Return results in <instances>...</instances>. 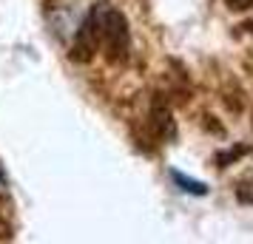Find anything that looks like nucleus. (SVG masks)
<instances>
[{"label": "nucleus", "instance_id": "39448f33", "mask_svg": "<svg viewBox=\"0 0 253 244\" xmlns=\"http://www.w3.org/2000/svg\"><path fill=\"white\" fill-rule=\"evenodd\" d=\"M173 179H176V182L182 185V190H191V193H199V196L205 193V185H199V182H191V179H182L179 174H173Z\"/></svg>", "mask_w": 253, "mask_h": 244}, {"label": "nucleus", "instance_id": "0eeeda50", "mask_svg": "<svg viewBox=\"0 0 253 244\" xmlns=\"http://www.w3.org/2000/svg\"><path fill=\"white\" fill-rule=\"evenodd\" d=\"M242 29H248V32H251V35H253V17H251V20H248V23H245V26H242Z\"/></svg>", "mask_w": 253, "mask_h": 244}, {"label": "nucleus", "instance_id": "423d86ee", "mask_svg": "<svg viewBox=\"0 0 253 244\" xmlns=\"http://www.w3.org/2000/svg\"><path fill=\"white\" fill-rule=\"evenodd\" d=\"M230 12H245V9H253V0H225Z\"/></svg>", "mask_w": 253, "mask_h": 244}, {"label": "nucleus", "instance_id": "f257e3e1", "mask_svg": "<svg viewBox=\"0 0 253 244\" xmlns=\"http://www.w3.org/2000/svg\"><path fill=\"white\" fill-rule=\"evenodd\" d=\"M91 14L97 20V32H100V48H103L105 60L117 66L126 63L131 54V29H128L126 14L117 6H111L108 0H100L91 6Z\"/></svg>", "mask_w": 253, "mask_h": 244}, {"label": "nucleus", "instance_id": "f03ea898", "mask_svg": "<svg viewBox=\"0 0 253 244\" xmlns=\"http://www.w3.org/2000/svg\"><path fill=\"white\" fill-rule=\"evenodd\" d=\"M100 51V32H97V20L88 12L80 29L74 32V43H71V60L74 63H91L94 54Z\"/></svg>", "mask_w": 253, "mask_h": 244}, {"label": "nucleus", "instance_id": "20e7f679", "mask_svg": "<svg viewBox=\"0 0 253 244\" xmlns=\"http://www.w3.org/2000/svg\"><path fill=\"white\" fill-rule=\"evenodd\" d=\"M245 153H248V148H245V145H239V148H230V151H219L216 153V165H219V168H228L230 162H236V159H239V156H245Z\"/></svg>", "mask_w": 253, "mask_h": 244}, {"label": "nucleus", "instance_id": "7ed1b4c3", "mask_svg": "<svg viewBox=\"0 0 253 244\" xmlns=\"http://www.w3.org/2000/svg\"><path fill=\"white\" fill-rule=\"evenodd\" d=\"M151 125H154V131H157L160 139H173V137H176L173 114H171V108H168V103H162L160 94H157L154 103H151Z\"/></svg>", "mask_w": 253, "mask_h": 244}]
</instances>
